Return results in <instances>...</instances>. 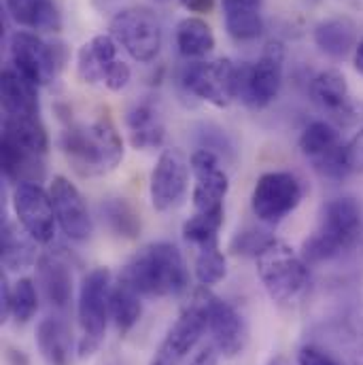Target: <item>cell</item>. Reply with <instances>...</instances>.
Listing matches in <instances>:
<instances>
[{"mask_svg": "<svg viewBox=\"0 0 363 365\" xmlns=\"http://www.w3.org/2000/svg\"><path fill=\"white\" fill-rule=\"evenodd\" d=\"M60 149L71 168L83 177H104L123 160V138L108 110H100L90 123H73L60 134Z\"/></svg>", "mask_w": 363, "mask_h": 365, "instance_id": "cell-1", "label": "cell"}, {"mask_svg": "<svg viewBox=\"0 0 363 365\" xmlns=\"http://www.w3.org/2000/svg\"><path fill=\"white\" fill-rule=\"evenodd\" d=\"M143 297L179 295L189 284V272L181 251L170 242H151L143 247L119 274Z\"/></svg>", "mask_w": 363, "mask_h": 365, "instance_id": "cell-2", "label": "cell"}, {"mask_svg": "<svg viewBox=\"0 0 363 365\" xmlns=\"http://www.w3.org/2000/svg\"><path fill=\"white\" fill-rule=\"evenodd\" d=\"M362 236V206L355 197H334L325 204L319 225L304 242L302 257L308 266L332 262L351 251Z\"/></svg>", "mask_w": 363, "mask_h": 365, "instance_id": "cell-3", "label": "cell"}, {"mask_svg": "<svg viewBox=\"0 0 363 365\" xmlns=\"http://www.w3.org/2000/svg\"><path fill=\"white\" fill-rule=\"evenodd\" d=\"M285 56V45L270 41L257 62L236 64V100L255 110L270 106L282 86Z\"/></svg>", "mask_w": 363, "mask_h": 365, "instance_id": "cell-4", "label": "cell"}, {"mask_svg": "<svg viewBox=\"0 0 363 365\" xmlns=\"http://www.w3.org/2000/svg\"><path fill=\"white\" fill-rule=\"evenodd\" d=\"M257 274L268 295L278 304H291L308 284L304 257L276 238L257 255Z\"/></svg>", "mask_w": 363, "mask_h": 365, "instance_id": "cell-5", "label": "cell"}, {"mask_svg": "<svg viewBox=\"0 0 363 365\" xmlns=\"http://www.w3.org/2000/svg\"><path fill=\"white\" fill-rule=\"evenodd\" d=\"M111 272L108 268H93L81 282L79 291V357L93 355L106 331V321L111 314Z\"/></svg>", "mask_w": 363, "mask_h": 365, "instance_id": "cell-6", "label": "cell"}, {"mask_svg": "<svg viewBox=\"0 0 363 365\" xmlns=\"http://www.w3.org/2000/svg\"><path fill=\"white\" fill-rule=\"evenodd\" d=\"M11 49V66L21 73L36 88L49 86L64 66L66 51L62 45H53L43 41L36 32L17 30L9 43Z\"/></svg>", "mask_w": 363, "mask_h": 365, "instance_id": "cell-7", "label": "cell"}, {"mask_svg": "<svg viewBox=\"0 0 363 365\" xmlns=\"http://www.w3.org/2000/svg\"><path fill=\"white\" fill-rule=\"evenodd\" d=\"M108 34L136 60L149 64L162 49V26L158 15L147 6L119 11L108 26Z\"/></svg>", "mask_w": 363, "mask_h": 365, "instance_id": "cell-8", "label": "cell"}, {"mask_svg": "<svg viewBox=\"0 0 363 365\" xmlns=\"http://www.w3.org/2000/svg\"><path fill=\"white\" fill-rule=\"evenodd\" d=\"M179 83L189 96L225 108L236 100V64L230 58L189 62L179 73Z\"/></svg>", "mask_w": 363, "mask_h": 365, "instance_id": "cell-9", "label": "cell"}, {"mask_svg": "<svg viewBox=\"0 0 363 365\" xmlns=\"http://www.w3.org/2000/svg\"><path fill=\"white\" fill-rule=\"evenodd\" d=\"M302 197L304 185L293 173L274 170L257 179L251 193V208L262 223L278 225L300 206Z\"/></svg>", "mask_w": 363, "mask_h": 365, "instance_id": "cell-10", "label": "cell"}, {"mask_svg": "<svg viewBox=\"0 0 363 365\" xmlns=\"http://www.w3.org/2000/svg\"><path fill=\"white\" fill-rule=\"evenodd\" d=\"M300 151L325 179L342 181L351 175L344 158L342 136L329 121H310L300 134Z\"/></svg>", "mask_w": 363, "mask_h": 365, "instance_id": "cell-11", "label": "cell"}, {"mask_svg": "<svg viewBox=\"0 0 363 365\" xmlns=\"http://www.w3.org/2000/svg\"><path fill=\"white\" fill-rule=\"evenodd\" d=\"M13 210L19 225L39 242L49 245L56 236V210L49 191L41 182H19L13 189Z\"/></svg>", "mask_w": 363, "mask_h": 365, "instance_id": "cell-12", "label": "cell"}, {"mask_svg": "<svg viewBox=\"0 0 363 365\" xmlns=\"http://www.w3.org/2000/svg\"><path fill=\"white\" fill-rule=\"evenodd\" d=\"M206 327H208V319H206L204 293L200 287L191 304L183 310L177 323L166 334L164 342L160 344L153 361L149 365H181L183 359L191 353V349L202 338Z\"/></svg>", "mask_w": 363, "mask_h": 365, "instance_id": "cell-13", "label": "cell"}, {"mask_svg": "<svg viewBox=\"0 0 363 365\" xmlns=\"http://www.w3.org/2000/svg\"><path fill=\"white\" fill-rule=\"evenodd\" d=\"M191 162L181 149H164L155 162L149 181V197L158 212L177 208L189 185Z\"/></svg>", "mask_w": 363, "mask_h": 365, "instance_id": "cell-14", "label": "cell"}, {"mask_svg": "<svg viewBox=\"0 0 363 365\" xmlns=\"http://www.w3.org/2000/svg\"><path fill=\"white\" fill-rule=\"evenodd\" d=\"M189 162L193 175L191 197H193L195 212H225L230 179L221 166V160L206 149H195Z\"/></svg>", "mask_w": 363, "mask_h": 365, "instance_id": "cell-15", "label": "cell"}, {"mask_svg": "<svg viewBox=\"0 0 363 365\" xmlns=\"http://www.w3.org/2000/svg\"><path fill=\"white\" fill-rule=\"evenodd\" d=\"M208 329L215 340V349L223 357H236L247 346V325L240 312L225 299L213 295L208 287H202Z\"/></svg>", "mask_w": 363, "mask_h": 365, "instance_id": "cell-16", "label": "cell"}, {"mask_svg": "<svg viewBox=\"0 0 363 365\" xmlns=\"http://www.w3.org/2000/svg\"><path fill=\"white\" fill-rule=\"evenodd\" d=\"M49 195H51L56 219L62 232L75 242L88 240L93 232V223H91L90 208L81 191L66 177H56L49 185Z\"/></svg>", "mask_w": 363, "mask_h": 365, "instance_id": "cell-17", "label": "cell"}, {"mask_svg": "<svg viewBox=\"0 0 363 365\" xmlns=\"http://www.w3.org/2000/svg\"><path fill=\"white\" fill-rule=\"evenodd\" d=\"M310 98L312 102L327 115H332L336 121L340 123H353L355 119H359V106L355 104V100L351 98L349 83L344 79L342 73L329 68V71H321L319 75L312 77L310 81Z\"/></svg>", "mask_w": 363, "mask_h": 365, "instance_id": "cell-18", "label": "cell"}, {"mask_svg": "<svg viewBox=\"0 0 363 365\" xmlns=\"http://www.w3.org/2000/svg\"><path fill=\"white\" fill-rule=\"evenodd\" d=\"M60 251H49L39 257L36 264V280L41 291L51 308L64 312L73 302V270L68 264V255Z\"/></svg>", "mask_w": 363, "mask_h": 365, "instance_id": "cell-19", "label": "cell"}, {"mask_svg": "<svg viewBox=\"0 0 363 365\" xmlns=\"http://www.w3.org/2000/svg\"><path fill=\"white\" fill-rule=\"evenodd\" d=\"M130 145L134 149H160L166 140V125L162 117V108L155 98L147 96L128 110L126 115Z\"/></svg>", "mask_w": 363, "mask_h": 365, "instance_id": "cell-20", "label": "cell"}, {"mask_svg": "<svg viewBox=\"0 0 363 365\" xmlns=\"http://www.w3.org/2000/svg\"><path fill=\"white\" fill-rule=\"evenodd\" d=\"M317 336H325L338 353L353 365H363V317L342 310L317 327Z\"/></svg>", "mask_w": 363, "mask_h": 365, "instance_id": "cell-21", "label": "cell"}, {"mask_svg": "<svg viewBox=\"0 0 363 365\" xmlns=\"http://www.w3.org/2000/svg\"><path fill=\"white\" fill-rule=\"evenodd\" d=\"M119 43L111 34H96L77 53V75L83 83L96 86L106 81L113 66L119 62L117 58Z\"/></svg>", "mask_w": 363, "mask_h": 365, "instance_id": "cell-22", "label": "cell"}, {"mask_svg": "<svg viewBox=\"0 0 363 365\" xmlns=\"http://www.w3.org/2000/svg\"><path fill=\"white\" fill-rule=\"evenodd\" d=\"M0 98L4 117H41L39 88L13 66H6L2 71Z\"/></svg>", "mask_w": 363, "mask_h": 365, "instance_id": "cell-23", "label": "cell"}, {"mask_svg": "<svg viewBox=\"0 0 363 365\" xmlns=\"http://www.w3.org/2000/svg\"><path fill=\"white\" fill-rule=\"evenodd\" d=\"M9 17L34 32H60L62 13L53 0H4Z\"/></svg>", "mask_w": 363, "mask_h": 365, "instance_id": "cell-24", "label": "cell"}, {"mask_svg": "<svg viewBox=\"0 0 363 365\" xmlns=\"http://www.w3.org/2000/svg\"><path fill=\"white\" fill-rule=\"evenodd\" d=\"M0 166L2 175L9 182H43L47 166L45 155L0 143Z\"/></svg>", "mask_w": 363, "mask_h": 365, "instance_id": "cell-25", "label": "cell"}, {"mask_svg": "<svg viewBox=\"0 0 363 365\" xmlns=\"http://www.w3.org/2000/svg\"><path fill=\"white\" fill-rule=\"evenodd\" d=\"M315 45L329 58H347L357 47V28L349 17H329L317 24Z\"/></svg>", "mask_w": 363, "mask_h": 365, "instance_id": "cell-26", "label": "cell"}, {"mask_svg": "<svg viewBox=\"0 0 363 365\" xmlns=\"http://www.w3.org/2000/svg\"><path fill=\"white\" fill-rule=\"evenodd\" d=\"M227 34L236 41H255L264 32L262 0H223Z\"/></svg>", "mask_w": 363, "mask_h": 365, "instance_id": "cell-27", "label": "cell"}, {"mask_svg": "<svg viewBox=\"0 0 363 365\" xmlns=\"http://www.w3.org/2000/svg\"><path fill=\"white\" fill-rule=\"evenodd\" d=\"M0 262L6 270L17 272L24 268H30L36 262V240L19 225L13 221L2 223V234H0Z\"/></svg>", "mask_w": 363, "mask_h": 365, "instance_id": "cell-28", "label": "cell"}, {"mask_svg": "<svg viewBox=\"0 0 363 365\" xmlns=\"http://www.w3.org/2000/svg\"><path fill=\"white\" fill-rule=\"evenodd\" d=\"M36 344H39L43 359L49 365L71 364L73 334L64 319H60V317L43 319L36 327Z\"/></svg>", "mask_w": 363, "mask_h": 365, "instance_id": "cell-29", "label": "cell"}, {"mask_svg": "<svg viewBox=\"0 0 363 365\" xmlns=\"http://www.w3.org/2000/svg\"><path fill=\"white\" fill-rule=\"evenodd\" d=\"M0 143L21 147L41 155L49 151V136L41 117H2Z\"/></svg>", "mask_w": 363, "mask_h": 365, "instance_id": "cell-30", "label": "cell"}, {"mask_svg": "<svg viewBox=\"0 0 363 365\" xmlns=\"http://www.w3.org/2000/svg\"><path fill=\"white\" fill-rule=\"evenodd\" d=\"M177 47L183 58L200 60L206 58L215 49V34L213 28L200 17H185L177 26Z\"/></svg>", "mask_w": 363, "mask_h": 365, "instance_id": "cell-31", "label": "cell"}, {"mask_svg": "<svg viewBox=\"0 0 363 365\" xmlns=\"http://www.w3.org/2000/svg\"><path fill=\"white\" fill-rule=\"evenodd\" d=\"M100 217L106 223V227L117 236L126 240H134L140 236L143 223L138 210L123 197H106L100 204Z\"/></svg>", "mask_w": 363, "mask_h": 365, "instance_id": "cell-32", "label": "cell"}, {"mask_svg": "<svg viewBox=\"0 0 363 365\" xmlns=\"http://www.w3.org/2000/svg\"><path fill=\"white\" fill-rule=\"evenodd\" d=\"M140 297L143 295L121 278L111 289V317H113L115 327L121 336H126L138 323V319L143 314Z\"/></svg>", "mask_w": 363, "mask_h": 365, "instance_id": "cell-33", "label": "cell"}, {"mask_svg": "<svg viewBox=\"0 0 363 365\" xmlns=\"http://www.w3.org/2000/svg\"><path fill=\"white\" fill-rule=\"evenodd\" d=\"M225 221V212H193L183 223V238L198 249L219 245V230Z\"/></svg>", "mask_w": 363, "mask_h": 365, "instance_id": "cell-34", "label": "cell"}, {"mask_svg": "<svg viewBox=\"0 0 363 365\" xmlns=\"http://www.w3.org/2000/svg\"><path fill=\"white\" fill-rule=\"evenodd\" d=\"M193 143L195 149H206L210 153H215L219 160H234L236 155V147L232 143V138L225 134V130H221L215 123H198L193 128Z\"/></svg>", "mask_w": 363, "mask_h": 365, "instance_id": "cell-35", "label": "cell"}, {"mask_svg": "<svg viewBox=\"0 0 363 365\" xmlns=\"http://www.w3.org/2000/svg\"><path fill=\"white\" fill-rule=\"evenodd\" d=\"M227 266H225V255L221 253L219 245H210L204 249H198L195 255V276L202 287H213L225 278Z\"/></svg>", "mask_w": 363, "mask_h": 365, "instance_id": "cell-36", "label": "cell"}, {"mask_svg": "<svg viewBox=\"0 0 363 365\" xmlns=\"http://www.w3.org/2000/svg\"><path fill=\"white\" fill-rule=\"evenodd\" d=\"M39 308V293L30 278H19L11 289V317L15 323L26 325Z\"/></svg>", "mask_w": 363, "mask_h": 365, "instance_id": "cell-37", "label": "cell"}, {"mask_svg": "<svg viewBox=\"0 0 363 365\" xmlns=\"http://www.w3.org/2000/svg\"><path fill=\"white\" fill-rule=\"evenodd\" d=\"M274 240V236H270L268 232L262 230H242L232 238V253L234 255H242V257H255L270 245Z\"/></svg>", "mask_w": 363, "mask_h": 365, "instance_id": "cell-38", "label": "cell"}, {"mask_svg": "<svg viewBox=\"0 0 363 365\" xmlns=\"http://www.w3.org/2000/svg\"><path fill=\"white\" fill-rule=\"evenodd\" d=\"M297 365H344L336 353H332L329 349L317 344V342H308L306 346L300 349L297 353Z\"/></svg>", "mask_w": 363, "mask_h": 365, "instance_id": "cell-39", "label": "cell"}, {"mask_svg": "<svg viewBox=\"0 0 363 365\" xmlns=\"http://www.w3.org/2000/svg\"><path fill=\"white\" fill-rule=\"evenodd\" d=\"M344 158L351 175L363 173V128L349 143H344Z\"/></svg>", "mask_w": 363, "mask_h": 365, "instance_id": "cell-40", "label": "cell"}, {"mask_svg": "<svg viewBox=\"0 0 363 365\" xmlns=\"http://www.w3.org/2000/svg\"><path fill=\"white\" fill-rule=\"evenodd\" d=\"M179 2L189 13H198V15H208L215 9V0H179Z\"/></svg>", "mask_w": 363, "mask_h": 365, "instance_id": "cell-41", "label": "cell"}, {"mask_svg": "<svg viewBox=\"0 0 363 365\" xmlns=\"http://www.w3.org/2000/svg\"><path fill=\"white\" fill-rule=\"evenodd\" d=\"M0 299H2L0 317H2V321H6L11 317V287L6 284V276L0 278Z\"/></svg>", "mask_w": 363, "mask_h": 365, "instance_id": "cell-42", "label": "cell"}, {"mask_svg": "<svg viewBox=\"0 0 363 365\" xmlns=\"http://www.w3.org/2000/svg\"><path fill=\"white\" fill-rule=\"evenodd\" d=\"M191 365H217V349L206 346L198 353V357L191 361Z\"/></svg>", "mask_w": 363, "mask_h": 365, "instance_id": "cell-43", "label": "cell"}, {"mask_svg": "<svg viewBox=\"0 0 363 365\" xmlns=\"http://www.w3.org/2000/svg\"><path fill=\"white\" fill-rule=\"evenodd\" d=\"M353 64H355V71H357L359 75H363V38L357 43V47H355Z\"/></svg>", "mask_w": 363, "mask_h": 365, "instance_id": "cell-44", "label": "cell"}, {"mask_svg": "<svg viewBox=\"0 0 363 365\" xmlns=\"http://www.w3.org/2000/svg\"><path fill=\"white\" fill-rule=\"evenodd\" d=\"M268 365H287V361H285V357H280V355H278V357L270 359V364Z\"/></svg>", "mask_w": 363, "mask_h": 365, "instance_id": "cell-45", "label": "cell"}, {"mask_svg": "<svg viewBox=\"0 0 363 365\" xmlns=\"http://www.w3.org/2000/svg\"><path fill=\"white\" fill-rule=\"evenodd\" d=\"M104 365H121V364H119V361H115V359H111V361H106Z\"/></svg>", "mask_w": 363, "mask_h": 365, "instance_id": "cell-46", "label": "cell"}]
</instances>
